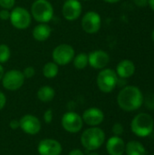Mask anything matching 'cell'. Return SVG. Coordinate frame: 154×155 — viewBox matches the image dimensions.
Instances as JSON below:
<instances>
[{
	"mask_svg": "<svg viewBox=\"0 0 154 155\" xmlns=\"http://www.w3.org/2000/svg\"><path fill=\"white\" fill-rule=\"evenodd\" d=\"M117 103L123 110L132 112L142 106L143 103V96L138 87L128 85L120 91L117 96Z\"/></svg>",
	"mask_w": 154,
	"mask_h": 155,
	"instance_id": "1",
	"label": "cell"
},
{
	"mask_svg": "<svg viewBox=\"0 0 154 155\" xmlns=\"http://www.w3.org/2000/svg\"><path fill=\"white\" fill-rule=\"evenodd\" d=\"M104 140V132L98 127H91L86 129L81 136V143L83 146L89 151L99 149L103 144Z\"/></svg>",
	"mask_w": 154,
	"mask_h": 155,
	"instance_id": "2",
	"label": "cell"
},
{
	"mask_svg": "<svg viewBox=\"0 0 154 155\" xmlns=\"http://www.w3.org/2000/svg\"><path fill=\"white\" fill-rule=\"evenodd\" d=\"M154 122L152 117L148 114H137L131 124L132 131L139 137H147L153 131Z\"/></svg>",
	"mask_w": 154,
	"mask_h": 155,
	"instance_id": "3",
	"label": "cell"
},
{
	"mask_svg": "<svg viewBox=\"0 0 154 155\" xmlns=\"http://www.w3.org/2000/svg\"><path fill=\"white\" fill-rule=\"evenodd\" d=\"M31 15L35 21L47 24L54 16V7L48 0H35L31 6Z\"/></svg>",
	"mask_w": 154,
	"mask_h": 155,
	"instance_id": "4",
	"label": "cell"
},
{
	"mask_svg": "<svg viewBox=\"0 0 154 155\" xmlns=\"http://www.w3.org/2000/svg\"><path fill=\"white\" fill-rule=\"evenodd\" d=\"M118 75L110 68L103 69L97 75V85L103 93H111L118 84Z\"/></svg>",
	"mask_w": 154,
	"mask_h": 155,
	"instance_id": "5",
	"label": "cell"
},
{
	"mask_svg": "<svg viewBox=\"0 0 154 155\" xmlns=\"http://www.w3.org/2000/svg\"><path fill=\"white\" fill-rule=\"evenodd\" d=\"M12 25L18 30L27 29L32 22L31 14L22 6H16L12 9L10 12L9 18Z\"/></svg>",
	"mask_w": 154,
	"mask_h": 155,
	"instance_id": "6",
	"label": "cell"
},
{
	"mask_svg": "<svg viewBox=\"0 0 154 155\" xmlns=\"http://www.w3.org/2000/svg\"><path fill=\"white\" fill-rule=\"evenodd\" d=\"M75 55L74 48L68 44L57 45L52 53L53 61L58 65H66L71 63Z\"/></svg>",
	"mask_w": 154,
	"mask_h": 155,
	"instance_id": "7",
	"label": "cell"
},
{
	"mask_svg": "<svg viewBox=\"0 0 154 155\" xmlns=\"http://www.w3.org/2000/svg\"><path fill=\"white\" fill-rule=\"evenodd\" d=\"M25 79V78L22 71L17 69H12L4 74L2 78V84L6 90L15 91L23 86Z\"/></svg>",
	"mask_w": 154,
	"mask_h": 155,
	"instance_id": "8",
	"label": "cell"
},
{
	"mask_svg": "<svg viewBox=\"0 0 154 155\" xmlns=\"http://www.w3.org/2000/svg\"><path fill=\"white\" fill-rule=\"evenodd\" d=\"M81 25L83 30L87 34L97 33L102 25V18L100 15L95 11L86 12L81 21Z\"/></svg>",
	"mask_w": 154,
	"mask_h": 155,
	"instance_id": "9",
	"label": "cell"
},
{
	"mask_svg": "<svg viewBox=\"0 0 154 155\" xmlns=\"http://www.w3.org/2000/svg\"><path fill=\"white\" fill-rule=\"evenodd\" d=\"M83 118L74 112L65 113L62 118V125L69 133H78L83 127Z\"/></svg>",
	"mask_w": 154,
	"mask_h": 155,
	"instance_id": "10",
	"label": "cell"
},
{
	"mask_svg": "<svg viewBox=\"0 0 154 155\" xmlns=\"http://www.w3.org/2000/svg\"><path fill=\"white\" fill-rule=\"evenodd\" d=\"M82 11L83 7L79 0H66L62 7L63 16L68 21H74L79 18Z\"/></svg>",
	"mask_w": 154,
	"mask_h": 155,
	"instance_id": "11",
	"label": "cell"
},
{
	"mask_svg": "<svg viewBox=\"0 0 154 155\" xmlns=\"http://www.w3.org/2000/svg\"><path fill=\"white\" fill-rule=\"evenodd\" d=\"M20 128L27 134L34 135L41 130V123L39 119L34 115L26 114L23 116L20 121Z\"/></svg>",
	"mask_w": 154,
	"mask_h": 155,
	"instance_id": "12",
	"label": "cell"
},
{
	"mask_svg": "<svg viewBox=\"0 0 154 155\" xmlns=\"http://www.w3.org/2000/svg\"><path fill=\"white\" fill-rule=\"evenodd\" d=\"M109 62L110 56L103 50H94L88 54V64L94 69H103Z\"/></svg>",
	"mask_w": 154,
	"mask_h": 155,
	"instance_id": "13",
	"label": "cell"
},
{
	"mask_svg": "<svg viewBox=\"0 0 154 155\" xmlns=\"http://www.w3.org/2000/svg\"><path fill=\"white\" fill-rule=\"evenodd\" d=\"M37 150L40 155H60L62 145L56 140L44 139L39 143Z\"/></svg>",
	"mask_w": 154,
	"mask_h": 155,
	"instance_id": "14",
	"label": "cell"
},
{
	"mask_svg": "<svg viewBox=\"0 0 154 155\" xmlns=\"http://www.w3.org/2000/svg\"><path fill=\"white\" fill-rule=\"evenodd\" d=\"M104 119V114L99 108L92 107L84 111L83 114V121L91 126H96L103 123Z\"/></svg>",
	"mask_w": 154,
	"mask_h": 155,
	"instance_id": "15",
	"label": "cell"
},
{
	"mask_svg": "<svg viewBox=\"0 0 154 155\" xmlns=\"http://www.w3.org/2000/svg\"><path fill=\"white\" fill-rule=\"evenodd\" d=\"M106 150L110 155H123L125 151L123 140L119 136L111 137L106 143Z\"/></svg>",
	"mask_w": 154,
	"mask_h": 155,
	"instance_id": "16",
	"label": "cell"
},
{
	"mask_svg": "<svg viewBox=\"0 0 154 155\" xmlns=\"http://www.w3.org/2000/svg\"><path fill=\"white\" fill-rule=\"evenodd\" d=\"M51 33H52V28L49 25L45 23H39L37 25L34 27L32 35L35 41L44 42L50 37Z\"/></svg>",
	"mask_w": 154,
	"mask_h": 155,
	"instance_id": "17",
	"label": "cell"
},
{
	"mask_svg": "<svg viewBox=\"0 0 154 155\" xmlns=\"http://www.w3.org/2000/svg\"><path fill=\"white\" fill-rule=\"evenodd\" d=\"M135 72V65L131 60L125 59L121 61L116 67V74L121 78H129Z\"/></svg>",
	"mask_w": 154,
	"mask_h": 155,
	"instance_id": "18",
	"label": "cell"
},
{
	"mask_svg": "<svg viewBox=\"0 0 154 155\" xmlns=\"http://www.w3.org/2000/svg\"><path fill=\"white\" fill-rule=\"evenodd\" d=\"M55 92L53 87L49 85H44L37 91V98L44 103H48L54 98Z\"/></svg>",
	"mask_w": 154,
	"mask_h": 155,
	"instance_id": "19",
	"label": "cell"
},
{
	"mask_svg": "<svg viewBox=\"0 0 154 155\" xmlns=\"http://www.w3.org/2000/svg\"><path fill=\"white\" fill-rule=\"evenodd\" d=\"M125 152L127 155H145L146 150L144 146L137 142V141H131L125 146Z\"/></svg>",
	"mask_w": 154,
	"mask_h": 155,
	"instance_id": "20",
	"label": "cell"
},
{
	"mask_svg": "<svg viewBox=\"0 0 154 155\" xmlns=\"http://www.w3.org/2000/svg\"><path fill=\"white\" fill-rule=\"evenodd\" d=\"M59 73V65L54 61L46 63L43 67V75L48 79L54 78Z\"/></svg>",
	"mask_w": 154,
	"mask_h": 155,
	"instance_id": "21",
	"label": "cell"
},
{
	"mask_svg": "<svg viewBox=\"0 0 154 155\" xmlns=\"http://www.w3.org/2000/svg\"><path fill=\"white\" fill-rule=\"evenodd\" d=\"M73 62H74V66L76 69L78 70L84 69L88 65V54L84 53H80L77 55H74Z\"/></svg>",
	"mask_w": 154,
	"mask_h": 155,
	"instance_id": "22",
	"label": "cell"
},
{
	"mask_svg": "<svg viewBox=\"0 0 154 155\" xmlns=\"http://www.w3.org/2000/svg\"><path fill=\"white\" fill-rule=\"evenodd\" d=\"M11 55V51L8 45L5 44L0 45V64L6 63Z\"/></svg>",
	"mask_w": 154,
	"mask_h": 155,
	"instance_id": "23",
	"label": "cell"
},
{
	"mask_svg": "<svg viewBox=\"0 0 154 155\" xmlns=\"http://www.w3.org/2000/svg\"><path fill=\"white\" fill-rule=\"evenodd\" d=\"M15 4V0H0V7L4 9H13Z\"/></svg>",
	"mask_w": 154,
	"mask_h": 155,
	"instance_id": "24",
	"label": "cell"
},
{
	"mask_svg": "<svg viewBox=\"0 0 154 155\" xmlns=\"http://www.w3.org/2000/svg\"><path fill=\"white\" fill-rule=\"evenodd\" d=\"M34 74H35V70L33 66H27L23 71V74L25 78H32L34 75Z\"/></svg>",
	"mask_w": 154,
	"mask_h": 155,
	"instance_id": "25",
	"label": "cell"
},
{
	"mask_svg": "<svg viewBox=\"0 0 154 155\" xmlns=\"http://www.w3.org/2000/svg\"><path fill=\"white\" fill-rule=\"evenodd\" d=\"M113 133L115 134V136L122 135L123 134V126L121 124H115L113 126Z\"/></svg>",
	"mask_w": 154,
	"mask_h": 155,
	"instance_id": "26",
	"label": "cell"
},
{
	"mask_svg": "<svg viewBox=\"0 0 154 155\" xmlns=\"http://www.w3.org/2000/svg\"><path fill=\"white\" fill-rule=\"evenodd\" d=\"M145 105L148 109L154 110V94H150L145 100Z\"/></svg>",
	"mask_w": 154,
	"mask_h": 155,
	"instance_id": "27",
	"label": "cell"
},
{
	"mask_svg": "<svg viewBox=\"0 0 154 155\" xmlns=\"http://www.w3.org/2000/svg\"><path fill=\"white\" fill-rule=\"evenodd\" d=\"M10 18V12L7 9H4L2 8L0 10V19L3 21H6Z\"/></svg>",
	"mask_w": 154,
	"mask_h": 155,
	"instance_id": "28",
	"label": "cell"
},
{
	"mask_svg": "<svg viewBox=\"0 0 154 155\" xmlns=\"http://www.w3.org/2000/svg\"><path fill=\"white\" fill-rule=\"evenodd\" d=\"M44 120L46 124H50L53 120V111L51 109H48L44 114Z\"/></svg>",
	"mask_w": 154,
	"mask_h": 155,
	"instance_id": "29",
	"label": "cell"
},
{
	"mask_svg": "<svg viewBox=\"0 0 154 155\" xmlns=\"http://www.w3.org/2000/svg\"><path fill=\"white\" fill-rule=\"evenodd\" d=\"M133 2L139 7H144V6H146L148 5L149 0H133Z\"/></svg>",
	"mask_w": 154,
	"mask_h": 155,
	"instance_id": "30",
	"label": "cell"
},
{
	"mask_svg": "<svg viewBox=\"0 0 154 155\" xmlns=\"http://www.w3.org/2000/svg\"><path fill=\"white\" fill-rule=\"evenodd\" d=\"M5 103H6V98H5V95L0 92V110H2L5 105Z\"/></svg>",
	"mask_w": 154,
	"mask_h": 155,
	"instance_id": "31",
	"label": "cell"
},
{
	"mask_svg": "<svg viewBox=\"0 0 154 155\" xmlns=\"http://www.w3.org/2000/svg\"><path fill=\"white\" fill-rule=\"evenodd\" d=\"M9 125H10V127H11L13 130H15V129H17V128L20 127L19 121H17V120H12V121L10 122Z\"/></svg>",
	"mask_w": 154,
	"mask_h": 155,
	"instance_id": "32",
	"label": "cell"
},
{
	"mask_svg": "<svg viewBox=\"0 0 154 155\" xmlns=\"http://www.w3.org/2000/svg\"><path fill=\"white\" fill-rule=\"evenodd\" d=\"M68 155H84V153H83L81 150H79V149H74V150H72V151L69 153V154Z\"/></svg>",
	"mask_w": 154,
	"mask_h": 155,
	"instance_id": "33",
	"label": "cell"
},
{
	"mask_svg": "<svg viewBox=\"0 0 154 155\" xmlns=\"http://www.w3.org/2000/svg\"><path fill=\"white\" fill-rule=\"evenodd\" d=\"M4 74H5V70H4V67L1 65V64H0V81L2 80V78H3V75H4Z\"/></svg>",
	"mask_w": 154,
	"mask_h": 155,
	"instance_id": "34",
	"label": "cell"
},
{
	"mask_svg": "<svg viewBox=\"0 0 154 155\" xmlns=\"http://www.w3.org/2000/svg\"><path fill=\"white\" fill-rule=\"evenodd\" d=\"M104 2H106V3H110V4H114V3H118V2H120L121 0H103Z\"/></svg>",
	"mask_w": 154,
	"mask_h": 155,
	"instance_id": "35",
	"label": "cell"
},
{
	"mask_svg": "<svg viewBox=\"0 0 154 155\" xmlns=\"http://www.w3.org/2000/svg\"><path fill=\"white\" fill-rule=\"evenodd\" d=\"M151 6V8L154 11V0H149V3H148Z\"/></svg>",
	"mask_w": 154,
	"mask_h": 155,
	"instance_id": "36",
	"label": "cell"
},
{
	"mask_svg": "<svg viewBox=\"0 0 154 155\" xmlns=\"http://www.w3.org/2000/svg\"><path fill=\"white\" fill-rule=\"evenodd\" d=\"M88 155H99L97 153H91L90 154H88Z\"/></svg>",
	"mask_w": 154,
	"mask_h": 155,
	"instance_id": "37",
	"label": "cell"
},
{
	"mask_svg": "<svg viewBox=\"0 0 154 155\" xmlns=\"http://www.w3.org/2000/svg\"><path fill=\"white\" fill-rule=\"evenodd\" d=\"M152 40H153L154 42V30L153 32H152Z\"/></svg>",
	"mask_w": 154,
	"mask_h": 155,
	"instance_id": "38",
	"label": "cell"
},
{
	"mask_svg": "<svg viewBox=\"0 0 154 155\" xmlns=\"http://www.w3.org/2000/svg\"><path fill=\"white\" fill-rule=\"evenodd\" d=\"M81 1H90V0H81Z\"/></svg>",
	"mask_w": 154,
	"mask_h": 155,
	"instance_id": "39",
	"label": "cell"
},
{
	"mask_svg": "<svg viewBox=\"0 0 154 155\" xmlns=\"http://www.w3.org/2000/svg\"><path fill=\"white\" fill-rule=\"evenodd\" d=\"M153 155H154V153H153Z\"/></svg>",
	"mask_w": 154,
	"mask_h": 155,
	"instance_id": "40",
	"label": "cell"
}]
</instances>
